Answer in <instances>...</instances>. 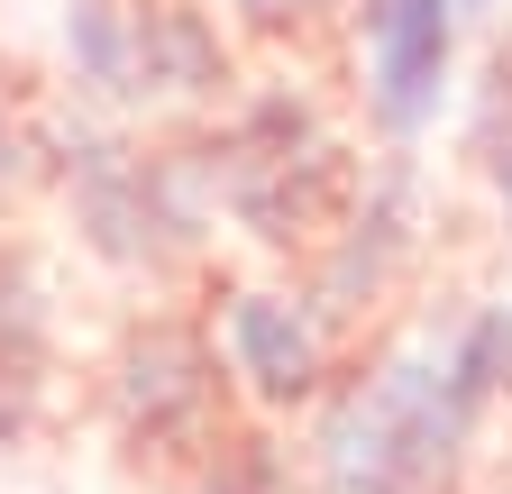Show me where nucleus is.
<instances>
[{"label":"nucleus","mask_w":512,"mask_h":494,"mask_svg":"<svg viewBox=\"0 0 512 494\" xmlns=\"http://www.w3.org/2000/svg\"><path fill=\"white\" fill-rule=\"evenodd\" d=\"M494 321H467L448 339H421L403 357H384L366 385L330 394L320 412V485L330 494H439L458 476L476 412L494 394Z\"/></svg>","instance_id":"1"},{"label":"nucleus","mask_w":512,"mask_h":494,"mask_svg":"<svg viewBox=\"0 0 512 494\" xmlns=\"http://www.w3.org/2000/svg\"><path fill=\"white\" fill-rule=\"evenodd\" d=\"M64 55L119 110H183L229 92V46L192 0H74Z\"/></svg>","instance_id":"2"},{"label":"nucleus","mask_w":512,"mask_h":494,"mask_svg":"<svg viewBox=\"0 0 512 494\" xmlns=\"http://www.w3.org/2000/svg\"><path fill=\"white\" fill-rule=\"evenodd\" d=\"M211 193H220V211L238 229H256L266 247H293L339 211V147L293 92H266L220 129Z\"/></svg>","instance_id":"3"},{"label":"nucleus","mask_w":512,"mask_h":494,"mask_svg":"<svg viewBox=\"0 0 512 494\" xmlns=\"http://www.w3.org/2000/svg\"><path fill=\"white\" fill-rule=\"evenodd\" d=\"M74 211H83V238L119 266H165L202 238V193L165 165V156H138V147H110V138H83L74 165Z\"/></svg>","instance_id":"4"},{"label":"nucleus","mask_w":512,"mask_h":494,"mask_svg":"<svg viewBox=\"0 0 512 494\" xmlns=\"http://www.w3.org/2000/svg\"><path fill=\"white\" fill-rule=\"evenodd\" d=\"M366 19V110L384 138H421L458 74V0H357Z\"/></svg>","instance_id":"5"},{"label":"nucleus","mask_w":512,"mask_h":494,"mask_svg":"<svg viewBox=\"0 0 512 494\" xmlns=\"http://www.w3.org/2000/svg\"><path fill=\"white\" fill-rule=\"evenodd\" d=\"M220 357H229V385L266 412H302L330 385V339H320V312L293 293H229L220 312Z\"/></svg>","instance_id":"6"},{"label":"nucleus","mask_w":512,"mask_h":494,"mask_svg":"<svg viewBox=\"0 0 512 494\" xmlns=\"http://www.w3.org/2000/svg\"><path fill=\"white\" fill-rule=\"evenodd\" d=\"M119 412L147 449H183V440H211V412H220V357L183 330H147L128 339L119 357Z\"/></svg>","instance_id":"7"},{"label":"nucleus","mask_w":512,"mask_h":494,"mask_svg":"<svg viewBox=\"0 0 512 494\" xmlns=\"http://www.w3.org/2000/svg\"><path fill=\"white\" fill-rule=\"evenodd\" d=\"M211 494H293V485H284V458H275L266 440H247V449H220Z\"/></svg>","instance_id":"8"},{"label":"nucleus","mask_w":512,"mask_h":494,"mask_svg":"<svg viewBox=\"0 0 512 494\" xmlns=\"http://www.w3.org/2000/svg\"><path fill=\"white\" fill-rule=\"evenodd\" d=\"M0 366H10L19 385L37 376V312H28L19 284H0Z\"/></svg>","instance_id":"9"},{"label":"nucleus","mask_w":512,"mask_h":494,"mask_svg":"<svg viewBox=\"0 0 512 494\" xmlns=\"http://www.w3.org/2000/svg\"><path fill=\"white\" fill-rule=\"evenodd\" d=\"M485 174H494V193L512 211V65L494 74V110H485Z\"/></svg>","instance_id":"10"},{"label":"nucleus","mask_w":512,"mask_h":494,"mask_svg":"<svg viewBox=\"0 0 512 494\" xmlns=\"http://www.w3.org/2000/svg\"><path fill=\"white\" fill-rule=\"evenodd\" d=\"M238 10H247L256 28H293L302 10H320V0H238Z\"/></svg>","instance_id":"11"},{"label":"nucleus","mask_w":512,"mask_h":494,"mask_svg":"<svg viewBox=\"0 0 512 494\" xmlns=\"http://www.w3.org/2000/svg\"><path fill=\"white\" fill-rule=\"evenodd\" d=\"M0 183H10V138H0Z\"/></svg>","instance_id":"12"},{"label":"nucleus","mask_w":512,"mask_h":494,"mask_svg":"<svg viewBox=\"0 0 512 494\" xmlns=\"http://www.w3.org/2000/svg\"><path fill=\"white\" fill-rule=\"evenodd\" d=\"M458 10H494V0H458Z\"/></svg>","instance_id":"13"}]
</instances>
